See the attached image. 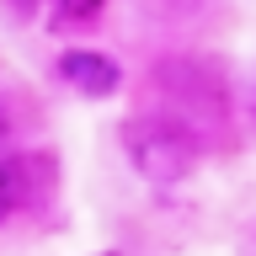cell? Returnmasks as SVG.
Returning a JSON list of instances; mask_svg holds the SVG:
<instances>
[{"instance_id":"obj_1","label":"cell","mask_w":256,"mask_h":256,"mask_svg":"<svg viewBox=\"0 0 256 256\" xmlns=\"http://www.w3.org/2000/svg\"><path fill=\"white\" fill-rule=\"evenodd\" d=\"M118 139H123L128 166L150 187H182L198 171V160H203L198 134L187 123H176V118H128L118 128Z\"/></svg>"},{"instance_id":"obj_2","label":"cell","mask_w":256,"mask_h":256,"mask_svg":"<svg viewBox=\"0 0 256 256\" xmlns=\"http://www.w3.org/2000/svg\"><path fill=\"white\" fill-rule=\"evenodd\" d=\"M59 80L70 86V91L91 96V102H107V96L123 91V70H118V59L96 54V48H64V54H59Z\"/></svg>"},{"instance_id":"obj_3","label":"cell","mask_w":256,"mask_h":256,"mask_svg":"<svg viewBox=\"0 0 256 256\" xmlns=\"http://www.w3.org/2000/svg\"><path fill=\"white\" fill-rule=\"evenodd\" d=\"M27 160H16V155H0V219H11L16 208L27 203Z\"/></svg>"},{"instance_id":"obj_4","label":"cell","mask_w":256,"mask_h":256,"mask_svg":"<svg viewBox=\"0 0 256 256\" xmlns=\"http://www.w3.org/2000/svg\"><path fill=\"white\" fill-rule=\"evenodd\" d=\"M107 0H48V16H54V27H86L102 16Z\"/></svg>"},{"instance_id":"obj_5","label":"cell","mask_w":256,"mask_h":256,"mask_svg":"<svg viewBox=\"0 0 256 256\" xmlns=\"http://www.w3.org/2000/svg\"><path fill=\"white\" fill-rule=\"evenodd\" d=\"M102 256H112V251H102Z\"/></svg>"}]
</instances>
